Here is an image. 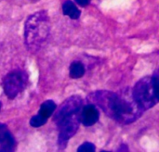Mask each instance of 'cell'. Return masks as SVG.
<instances>
[{
	"label": "cell",
	"mask_w": 159,
	"mask_h": 152,
	"mask_svg": "<svg viewBox=\"0 0 159 152\" xmlns=\"http://www.w3.org/2000/svg\"><path fill=\"white\" fill-rule=\"evenodd\" d=\"M56 108H57V106H56V103L54 101H52V100H47V101H45L40 106L38 114L41 115L42 117L48 119V118H49L54 113Z\"/></svg>",
	"instance_id": "cell-9"
},
{
	"label": "cell",
	"mask_w": 159,
	"mask_h": 152,
	"mask_svg": "<svg viewBox=\"0 0 159 152\" xmlns=\"http://www.w3.org/2000/svg\"><path fill=\"white\" fill-rule=\"evenodd\" d=\"M85 73V67L80 61H73L72 64L70 65L69 69V74L70 77L73 79H77L80 78L84 75Z\"/></svg>",
	"instance_id": "cell-10"
},
{
	"label": "cell",
	"mask_w": 159,
	"mask_h": 152,
	"mask_svg": "<svg viewBox=\"0 0 159 152\" xmlns=\"http://www.w3.org/2000/svg\"><path fill=\"white\" fill-rule=\"evenodd\" d=\"M82 105H83V99L81 97L79 96L70 97L60 106V108L55 112V115L53 117L54 123L57 124L66 116L79 111Z\"/></svg>",
	"instance_id": "cell-6"
},
{
	"label": "cell",
	"mask_w": 159,
	"mask_h": 152,
	"mask_svg": "<svg viewBox=\"0 0 159 152\" xmlns=\"http://www.w3.org/2000/svg\"><path fill=\"white\" fill-rule=\"evenodd\" d=\"M16 146V142L12 135L7 132L3 140L0 142V151H13Z\"/></svg>",
	"instance_id": "cell-11"
},
{
	"label": "cell",
	"mask_w": 159,
	"mask_h": 152,
	"mask_svg": "<svg viewBox=\"0 0 159 152\" xmlns=\"http://www.w3.org/2000/svg\"><path fill=\"white\" fill-rule=\"evenodd\" d=\"M128 150H129V149H128V147H127V146L121 147V148L118 150V151H128Z\"/></svg>",
	"instance_id": "cell-16"
},
{
	"label": "cell",
	"mask_w": 159,
	"mask_h": 152,
	"mask_svg": "<svg viewBox=\"0 0 159 152\" xmlns=\"http://www.w3.org/2000/svg\"><path fill=\"white\" fill-rule=\"evenodd\" d=\"M158 74L156 72L152 77L147 76L138 81L131 90L133 98L143 111H147L158 103Z\"/></svg>",
	"instance_id": "cell-3"
},
{
	"label": "cell",
	"mask_w": 159,
	"mask_h": 152,
	"mask_svg": "<svg viewBox=\"0 0 159 152\" xmlns=\"http://www.w3.org/2000/svg\"><path fill=\"white\" fill-rule=\"evenodd\" d=\"M7 132H8V130L7 129V126L4 124H0V142L3 140V138L5 137V136L7 135Z\"/></svg>",
	"instance_id": "cell-14"
},
{
	"label": "cell",
	"mask_w": 159,
	"mask_h": 152,
	"mask_svg": "<svg viewBox=\"0 0 159 152\" xmlns=\"http://www.w3.org/2000/svg\"><path fill=\"white\" fill-rule=\"evenodd\" d=\"M79 124L80 111L66 116L56 124L59 129V145L61 147H62L63 144H66V142L75 135L78 130Z\"/></svg>",
	"instance_id": "cell-5"
},
{
	"label": "cell",
	"mask_w": 159,
	"mask_h": 152,
	"mask_svg": "<svg viewBox=\"0 0 159 152\" xmlns=\"http://www.w3.org/2000/svg\"><path fill=\"white\" fill-rule=\"evenodd\" d=\"M0 109H1V103H0Z\"/></svg>",
	"instance_id": "cell-18"
},
{
	"label": "cell",
	"mask_w": 159,
	"mask_h": 152,
	"mask_svg": "<svg viewBox=\"0 0 159 152\" xmlns=\"http://www.w3.org/2000/svg\"><path fill=\"white\" fill-rule=\"evenodd\" d=\"M75 1L81 7H87L90 3V0H75Z\"/></svg>",
	"instance_id": "cell-15"
},
{
	"label": "cell",
	"mask_w": 159,
	"mask_h": 152,
	"mask_svg": "<svg viewBox=\"0 0 159 152\" xmlns=\"http://www.w3.org/2000/svg\"><path fill=\"white\" fill-rule=\"evenodd\" d=\"M47 123V119L42 117L41 115H35L34 116L31 120H30V124L33 127H40L42 125H44Z\"/></svg>",
	"instance_id": "cell-12"
},
{
	"label": "cell",
	"mask_w": 159,
	"mask_h": 152,
	"mask_svg": "<svg viewBox=\"0 0 159 152\" xmlns=\"http://www.w3.org/2000/svg\"><path fill=\"white\" fill-rule=\"evenodd\" d=\"M62 11H63L64 15L68 16L69 18H71L73 20L78 19L80 17V14H81L80 10L76 7V6L71 0H67L63 3Z\"/></svg>",
	"instance_id": "cell-8"
},
{
	"label": "cell",
	"mask_w": 159,
	"mask_h": 152,
	"mask_svg": "<svg viewBox=\"0 0 159 152\" xmlns=\"http://www.w3.org/2000/svg\"><path fill=\"white\" fill-rule=\"evenodd\" d=\"M31 2H33V3H34V2H37L38 0H30Z\"/></svg>",
	"instance_id": "cell-17"
},
{
	"label": "cell",
	"mask_w": 159,
	"mask_h": 152,
	"mask_svg": "<svg viewBox=\"0 0 159 152\" xmlns=\"http://www.w3.org/2000/svg\"><path fill=\"white\" fill-rule=\"evenodd\" d=\"M87 100L89 104L101 108L107 116L121 124H129L137 121L144 111L135 101L129 88L120 93L96 91L89 95Z\"/></svg>",
	"instance_id": "cell-1"
},
{
	"label": "cell",
	"mask_w": 159,
	"mask_h": 152,
	"mask_svg": "<svg viewBox=\"0 0 159 152\" xmlns=\"http://www.w3.org/2000/svg\"><path fill=\"white\" fill-rule=\"evenodd\" d=\"M99 117L100 113L96 106L89 104L85 106L80 112V123H82L85 126H92L98 122Z\"/></svg>",
	"instance_id": "cell-7"
},
{
	"label": "cell",
	"mask_w": 159,
	"mask_h": 152,
	"mask_svg": "<svg viewBox=\"0 0 159 152\" xmlns=\"http://www.w3.org/2000/svg\"><path fill=\"white\" fill-rule=\"evenodd\" d=\"M50 30L48 14L46 10L28 17L24 24V42L29 51L36 52L47 40Z\"/></svg>",
	"instance_id": "cell-2"
},
{
	"label": "cell",
	"mask_w": 159,
	"mask_h": 152,
	"mask_svg": "<svg viewBox=\"0 0 159 152\" xmlns=\"http://www.w3.org/2000/svg\"><path fill=\"white\" fill-rule=\"evenodd\" d=\"M28 82L27 74L22 71H13L7 73L3 80V88L7 97L10 99L15 98L24 90Z\"/></svg>",
	"instance_id": "cell-4"
},
{
	"label": "cell",
	"mask_w": 159,
	"mask_h": 152,
	"mask_svg": "<svg viewBox=\"0 0 159 152\" xmlns=\"http://www.w3.org/2000/svg\"><path fill=\"white\" fill-rule=\"evenodd\" d=\"M96 148L93 144L89 143V142H86L84 144H82L78 149L77 151L78 152H93L95 151Z\"/></svg>",
	"instance_id": "cell-13"
}]
</instances>
